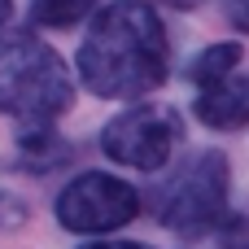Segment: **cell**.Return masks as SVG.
Listing matches in <instances>:
<instances>
[{"instance_id":"obj_1","label":"cell","mask_w":249,"mask_h":249,"mask_svg":"<svg viewBox=\"0 0 249 249\" xmlns=\"http://www.w3.org/2000/svg\"><path fill=\"white\" fill-rule=\"evenodd\" d=\"M171 44L162 18L140 0H118L101 9L79 44V79L96 96H144L162 88Z\"/></svg>"},{"instance_id":"obj_2","label":"cell","mask_w":249,"mask_h":249,"mask_svg":"<svg viewBox=\"0 0 249 249\" xmlns=\"http://www.w3.org/2000/svg\"><path fill=\"white\" fill-rule=\"evenodd\" d=\"M70 101V70L39 35H0V114L18 118L22 127H53Z\"/></svg>"},{"instance_id":"obj_3","label":"cell","mask_w":249,"mask_h":249,"mask_svg":"<svg viewBox=\"0 0 249 249\" xmlns=\"http://www.w3.org/2000/svg\"><path fill=\"white\" fill-rule=\"evenodd\" d=\"M228 188H232L228 158L219 149H201L158 193V219L171 232H179V236H201V232H210L223 219Z\"/></svg>"},{"instance_id":"obj_4","label":"cell","mask_w":249,"mask_h":249,"mask_svg":"<svg viewBox=\"0 0 249 249\" xmlns=\"http://www.w3.org/2000/svg\"><path fill=\"white\" fill-rule=\"evenodd\" d=\"M140 214V193L118 179V175H105V171H88V175H74L61 197H57V223L70 228V232H114L123 223H131Z\"/></svg>"},{"instance_id":"obj_5","label":"cell","mask_w":249,"mask_h":249,"mask_svg":"<svg viewBox=\"0 0 249 249\" xmlns=\"http://www.w3.org/2000/svg\"><path fill=\"white\" fill-rule=\"evenodd\" d=\"M175 144H179V114L166 105H136V109L118 114L114 123H105V131H101L105 158L118 166H136V171L166 166Z\"/></svg>"},{"instance_id":"obj_6","label":"cell","mask_w":249,"mask_h":249,"mask_svg":"<svg viewBox=\"0 0 249 249\" xmlns=\"http://www.w3.org/2000/svg\"><path fill=\"white\" fill-rule=\"evenodd\" d=\"M197 118L210 127H241L249 123V79L228 74L197 88Z\"/></svg>"},{"instance_id":"obj_7","label":"cell","mask_w":249,"mask_h":249,"mask_svg":"<svg viewBox=\"0 0 249 249\" xmlns=\"http://www.w3.org/2000/svg\"><path fill=\"white\" fill-rule=\"evenodd\" d=\"M236 66H241V44H210L206 53H197V57H193L188 79H193L197 88H206V83H214V79L236 74Z\"/></svg>"},{"instance_id":"obj_8","label":"cell","mask_w":249,"mask_h":249,"mask_svg":"<svg viewBox=\"0 0 249 249\" xmlns=\"http://www.w3.org/2000/svg\"><path fill=\"white\" fill-rule=\"evenodd\" d=\"M96 0H31V22L35 26H74L92 13Z\"/></svg>"},{"instance_id":"obj_9","label":"cell","mask_w":249,"mask_h":249,"mask_svg":"<svg viewBox=\"0 0 249 249\" xmlns=\"http://www.w3.org/2000/svg\"><path fill=\"white\" fill-rule=\"evenodd\" d=\"M22 219H26V206H22L18 197L0 193V232H4V228H18Z\"/></svg>"},{"instance_id":"obj_10","label":"cell","mask_w":249,"mask_h":249,"mask_svg":"<svg viewBox=\"0 0 249 249\" xmlns=\"http://www.w3.org/2000/svg\"><path fill=\"white\" fill-rule=\"evenodd\" d=\"M228 18H232V26H241L249 35V0H228Z\"/></svg>"},{"instance_id":"obj_11","label":"cell","mask_w":249,"mask_h":249,"mask_svg":"<svg viewBox=\"0 0 249 249\" xmlns=\"http://www.w3.org/2000/svg\"><path fill=\"white\" fill-rule=\"evenodd\" d=\"M83 249H153V245H140V241H92Z\"/></svg>"},{"instance_id":"obj_12","label":"cell","mask_w":249,"mask_h":249,"mask_svg":"<svg viewBox=\"0 0 249 249\" xmlns=\"http://www.w3.org/2000/svg\"><path fill=\"white\" fill-rule=\"evenodd\" d=\"M158 4H171V9H193V4H201V0H158Z\"/></svg>"},{"instance_id":"obj_13","label":"cell","mask_w":249,"mask_h":249,"mask_svg":"<svg viewBox=\"0 0 249 249\" xmlns=\"http://www.w3.org/2000/svg\"><path fill=\"white\" fill-rule=\"evenodd\" d=\"M9 13H13V0H0V26L9 22Z\"/></svg>"}]
</instances>
